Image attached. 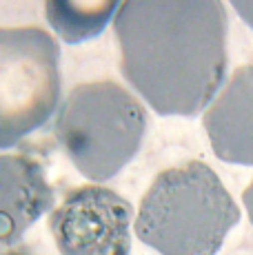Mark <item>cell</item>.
<instances>
[{"instance_id":"obj_9","label":"cell","mask_w":253,"mask_h":255,"mask_svg":"<svg viewBox=\"0 0 253 255\" xmlns=\"http://www.w3.org/2000/svg\"><path fill=\"white\" fill-rule=\"evenodd\" d=\"M233 9H236L242 16V20L253 29V0H233Z\"/></svg>"},{"instance_id":"obj_3","label":"cell","mask_w":253,"mask_h":255,"mask_svg":"<svg viewBox=\"0 0 253 255\" xmlns=\"http://www.w3.org/2000/svg\"><path fill=\"white\" fill-rule=\"evenodd\" d=\"M147 114L126 89L111 80L78 85L56 118V135L82 175L114 178L138 153Z\"/></svg>"},{"instance_id":"obj_5","label":"cell","mask_w":253,"mask_h":255,"mask_svg":"<svg viewBox=\"0 0 253 255\" xmlns=\"http://www.w3.org/2000/svg\"><path fill=\"white\" fill-rule=\"evenodd\" d=\"M133 209L98 184L71 191L49 215L60 255H129Z\"/></svg>"},{"instance_id":"obj_10","label":"cell","mask_w":253,"mask_h":255,"mask_svg":"<svg viewBox=\"0 0 253 255\" xmlns=\"http://www.w3.org/2000/svg\"><path fill=\"white\" fill-rule=\"evenodd\" d=\"M242 202H245L247 213H249V220H251V224H253V182L247 186L245 195H242Z\"/></svg>"},{"instance_id":"obj_2","label":"cell","mask_w":253,"mask_h":255,"mask_svg":"<svg viewBox=\"0 0 253 255\" xmlns=\"http://www.w3.org/2000/svg\"><path fill=\"white\" fill-rule=\"evenodd\" d=\"M240 211L204 162L167 169L144 193L135 233L162 255H216Z\"/></svg>"},{"instance_id":"obj_6","label":"cell","mask_w":253,"mask_h":255,"mask_svg":"<svg viewBox=\"0 0 253 255\" xmlns=\"http://www.w3.org/2000/svg\"><path fill=\"white\" fill-rule=\"evenodd\" d=\"M51 204L53 189L36 158L0 155V242H20Z\"/></svg>"},{"instance_id":"obj_7","label":"cell","mask_w":253,"mask_h":255,"mask_svg":"<svg viewBox=\"0 0 253 255\" xmlns=\"http://www.w3.org/2000/svg\"><path fill=\"white\" fill-rule=\"evenodd\" d=\"M213 153L231 164H253V62L240 67L204 114Z\"/></svg>"},{"instance_id":"obj_4","label":"cell","mask_w":253,"mask_h":255,"mask_svg":"<svg viewBox=\"0 0 253 255\" xmlns=\"http://www.w3.org/2000/svg\"><path fill=\"white\" fill-rule=\"evenodd\" d=\"M58 98V42L40 27H0V149L47 125Z\"/></svg>"},{"instance_id":"obj_8","label":"cell","mask_w":253,"mask_h":255,"mask_svg":"<svg viewBox=\"0 0 253 255\" xmlns=\"http://www.w3.org/2000/svg\"><path fill=\"white\" fill-rule=\"evenodd\" d=\"M118 2H67V0H49L45 7L47 20L53 31L69 45H78L96 38L111 18H116Z\"/></svg>"},{"instance_id":"obj_1","label":"cell","mask_w":253,"mask_h":255,"mask_svg":"<svg viewBox=\"0 0 253 255\" xmlns=\"http://www.w3.org/2000/svg\"><path fill=\"white\" fill-rule=\"evenodd\" d=\"M123 73L162 116H196L227 71V11L218 0H129L114 18Z\"/></svg>"},{"instance_id":"obj_11","label":"cell","mask_w":253,"mask_h":255,"mask_svg":"<svg viewBox=\"0 0 253 255\" xmlns=\"http://www.w3.org/2000/svg\"><path fill=\"white\" fill-rule=\"evenodd\" d=\"M0 255H29V253L20 251V249H0Z\"/></svg>"}]
</instances>
